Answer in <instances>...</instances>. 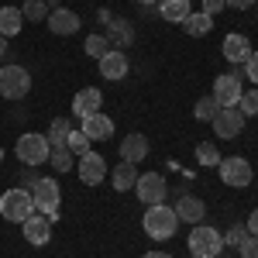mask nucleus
Here are the masks:
<instances>
[{"label": "nucleus", "instance_id": "f257e3e1", "mask_svg": "<svg viewBox=\"0 0 258 258\" xmlns=\"http://www.w3.org/2000/svg\"><path fill=\"white\" fill-rule=\"evenodd\" d=\"M141 227H145V234L152 241H169L176 234L179 227V217L172 207H165V203H155V207H148L145 210V217H141Z\"/></svg>", "mask_w": 258, "mask_h": 258}, {"label": "nucleus", "instance_id": "f03ea898", "mask_svg": "<svg viewBox=\"0 0 258 258\" xmlns=\"http://www.w3.org/2000/svg\"><path fill=\"white\" fill-rule=\"evenodd\" d=\"M35 214V200L28 189H21V186H11L4 197H0V217L11 220V224H24V220Z\"/></svg>", "mask_w": 258, "mask_h": 258}, {"label": "nucleus", "instance_id": "7ed1b4c3", "mask_svg": "<svg viewBox=\"0 0 258 258\" xmlns=\"http://www.w3.org/2000/svg\"><path fill=\"white\" fill-rule=\"evenodd\" d=\"M31 90V73L11 62V66H0V97L4 100H24Z\"/></svg>", "mask_w": 258, "mask_h": 258}, {"label": "nucleus", "instance_id": "20e7f679", "mask_svg": "<svg viewBox=\"0 0 258 258\" xmlns=\"http://www.w3.org/2000/svg\"><path fill=\"white\" fill-rule=\"evenodd\" d=\"M189 255L193 258H217L220 248H224V234H220L217 227H207V224H197L193 231H189Z\"/></svg>", "mask_w": 258, "mask_h": 258}, {"label": "nucleus", "instance_id": "39448f33", "mask_svg": "<svg viewBox=\"0 0 258 258\" xmlns=\"http://www.w3.org/2000/svg\"><path fill=\"white\" fill-rule=\"evenodd\" d=\"M31 200H35V210H41L48 220H59V203H62V189L55 179H45L41 176L31 189Z\"/></svg>", "mask_w": 258, "mask_h": 258}, {"label": "nucleus", "instance_id": "423d86ee", "mask_svg": "<svg viewBox=\"0 0 258 258\" xmlns=\"http://www.w3.org/2000/svg\"><path fill=\"white\" fill-rule=\"evenodd\" d=\"M220 179H224V186H234V189H244V186H251V179H255V169H251V162L241 159V155H231V159H220Z\"/></svg>", "mask_w": 258, "mask_h": 258}, {"label": "nucleus", "instance_id": "0eeeda50", "mask_svg": "<svg viewBox=\"0 0 258 258\" xmlns=\"http://www.w3.org/2000/svg\"><path fill=\"white\" fill-rule=\"evenodd\" d=\"M48 155H52V148H48V138L45 135H21L18 138V159L21 165H35L38 169L41 162H48Z\"/></svg>", "mask_w": 258, "mask_h": 258}, {"label": "nucleus", "instance_id": "6e6552de", "mask_svg": "<svg viewBox=\"0 0 258 258\" xmlns=\"http://www.w3.org/2000/svg\"><path fill=\"white\" fill-rule=\"evenodd\" d=\"M244 93V83H241V73L231 69V73H220L214 80V93L210 97L217 100L220 107H238V97Z\"/></svg>", "mask_w": 258, "mask_h": 258}, {"label": "nucleus", "instance_id": "1a4fd4ad", "mask_svg": "<svg viewBox=\"0 0 258 258\" xmlns=\"http://www.w3.org/2000/svg\"><path fill=\"white\" fill-rule=\"evenodd\" d=\"M135 193H138V200L145 207H155V203H165L169 182H165V176H159V172H145V176H138V182H135Z\"/></svg>", "mask_w": 258, "mask_h": 258}, {"label": "nucleus", "instance_id": "9d476101", "mask_svg": "<svg viewBox=\"0 0 258 258\" xmlns=\"http://www.w3.org/2000/svg\"><path fill=\"white\" fill-rule=\"evenodd\" d=\"M76 172H80L83 186H100L107 179V162L100 152H83V155H76Z\"/></svg>", "mask_w": 258, "mask_h": 258}, {"label": "nucleus", "instance_id": "9b49d317", "mask_svg": "<svg viewBox=\"0 0 258 258\" xmlns=\"http://www.w3.org/2000/svg\"><path fill=\"white\" fill-rule=\"evenodd\" d=\"M214 131H217V138L224 141H231V138H238L241 135V127H244V114H241L238 107H220V114L214 120Z\"/></svg>", "mask_w": 258, "mask_h": 258}, {"label": "nucleus", "instance_id": "f8f14e48", "mask_svg": "<svg viewBox=\"0 0 258 258\" xmlns=\"http://www.w3.org/2000/svg\"><path fill=\"white\" fill-rule=\"evenodd\" d=\"M21 231H24V241H28V244L41 248V244L52 241V220L45 217V214H31V217L21 224Z\"/></svg>", "mask_w": 258, "mask_h": 258}, {"label": "nucleus", "instance_id": "ddd939ff", "mask_svg": "<svg viewBox=\"0 0 258 258\" xmlns=\"http://www.w3.org/2000/svg\"><path fill=\"white\" fill-rule=\"evenodd\" d=\"M100 62V76L103 80H110V83H117V80H124L127 76V69H131V62H127V55L120 52V48H110L103 59H97Z\"/></svg>", "mask_w": 258, "mask_h": 258}, {"label": "nucleus", "instance_id": "4468645a", "mask_svg": "<svg viewBox=\"0 0 258 258\" xmlns=\"http://www.w3.org/2000/svg\"><path fill=\"white\" fill-rule=\"evenodd\" d=\"M172 210H176L179 220H186V224H193V227L203 224V217H207V203H203L200 197H189V193H182V197L176 200V207H172Z\"/></svg>", "mask_w": 258, "mask_h": 258}, {"label": "nucleus", "instance_id": "2eb2a0df", "mask_svg": "<svg viewBox=\"0 0 258 258\" xmlns=\"http://www.w3.org/2000/svg\"><path fill=\"white\" fill-rule=\"evenodd\" d=\"M45 24H48L52 35H76V31H80V14L69 11V7H55Z\"/></svg>", "mask_w": 258, "mask_h": 258}, {"label": "nucleus", "instance_id": "dca6fc26", "mask_svg": "<svg viewBox=\"0 0 258 258\" xmlns=\"http://www.w3.org/2000/svg\"><path fill=\"white\" fill-rule=\"evenodd\" d=\"M100 24H107L110 35H114V38H110V48H127V45L135 41V31H131V24L124 18H110L107 11H100Z\"/></svg>", "mask_w": 258, "mask_h": 258}, {"label": "nucleus", "instance_id": "f3484780", "mask_svg": "<svg viewBox=\"0 0 258 258\" xmlns=\"http://www.w3.org/2000/svg\"><path fill=\"white\" fill-rule=\"evenodd\" d=\"M100 103H103V93H100L97 86H86V90H80L73 97V114L80 120L90 117V114H100Z\"/></svg>", "mask_w": 258, "mask_h": 258}, {"label": "nucleus", "instance_id": "a211bd4d", "mask_svg": "<svg viewBox=\"0 0 258 258\" xmlns=\"http://www.w3.org/2000/svg\"><path fill=\"white\" fill-rule=\"evenodd\" d=\"M80 131H83V135H86L90 141H107L110 135H114V120H110L107 114H103V110H100V114H90V117H83V127H80Z\"/></svg>", "mask_w": 258, "mask_h": 258}, {"label": "nucleus", "instance_id": "6ab92c4d", "mask_svg": "<svg viewBox=\"0 0 258 258\" xmlns=\"http://www.w3.org/2000/svg\"><path fill=\"white\" fill-rule=\"evenodd\" d=\"M224 59L227 62H248V55H251V41H248V35H238V31H231L227 38H224Z\"/></svg>", "mask_w": 258, "mask_h": 258}, {"label": "nucleus", "instance_id": "aec40b11", "mask_svg": "<svg viewBox=\"0 0 258 258\" xmlns=\"http://www.w3.org/2000/svg\"><path fill=\"white\" fill-rule=\"evenodd\" d=\"M148 148H152L148 138L135 131V135H127V138L120 141V159L124 162H141V159H148Z\"/></svg>", "mask_w": 258, "mask_h": 258}, {"label": "nucleus", "instance_id": "412c9836", "mask_svg": "<svg viewBox=\"0 0 258 258\" xmlns=\"http://www.w3.org/2000/svg\"><path fill=\"white\" fill-rule=\"evenodd\" d=\"M159 18L169 21V24H182L189 18V0H159Z\"/></svg>", "mask_w": 258, "mask_h": 258}, {"label": "nucleus", "instance_id": "4be33fe9", "mask_svg": "<svg viewBox=\"0 0 258 258\" xmlns=\"http://www.w3.org/2000/svg\"><path fill=\"white\" fill-rule=\"evenodd\" d=\"M110 182H114V189H117V193L135 189V182H138V169H135V162H120V165H114Z\"/></svg>", "mask_w": 258, "mask_h": 258}, {"label": "nucleus", "instance_id": "5701e85b", "mask_svg": "<svg viewBox=\"0 0 258 258\" xmlns=\"http://www.w3.org/2000/svg\"><path fill=\"white\" fill-rule=\"evenodd\" d=\"M21 28H24L21 7H0V35L4 38H14V35H21Z\"/></svg>", "mask_w": 258, "mask_h": 258}, {"label": "nucleus", "instance_id": "b1692460", "mask_svg": "<svg viewBox=\"0 0 258 258\" xmlns=\"http://www.w3.org/2000/svg\"><path fill=\"white\" fill-rule=\"evenodd\" d=\"M210 28H214V18H210V14H203V11H200V14L189 11V18L182 21V31H186V35H193V38L210 35Z\"/></svg>", "mask_w": 258, "mask_h": 258}, {"label": "nucleus", "instance_id": "393cba45", "mask_svg": "<svg viewBox=\"0 0 258 258\" xmlns=\"http://www.w3.org/2000/svg\"><path fill=\"white\" fill-rule=\"evenodd\" d=\"M69 131H73V124L66 117H55L52 120V127H48V148H66V141H69Z\"/></svg>", "mask_w": 258, "mask_h": 258}, {"label": "nucleus", "instance_id": "a878e982", "mask_svg": "<svg viewBox=\"0 0 258 258\" xmlns=\"http://www.w3.org/2000/svg\"><path fill=\"white\" fill-rule=\"evenodd\" d=\"M21 14H24V21H48L52 4H48V0H24Z\"/></svg>", "mask_w": 258, "mask_h": 258}, {"label": "nucleus", "instance_id": "bb28decb", "mask_svg": "<svg viewBox=\"0 0 258 258\" xmlns=\"http://www.w3.org/2000/svg\"><path fill=\"white\" fill-rule=\"evenodd\" d=\"M217 114H220V103L214 97H200L197 107H193V117H197V120H207V124L217 117Z\"/></svg>", "mask_w": 258, "mask_h": 258}, {"label": "nucleus", "instance_id": "cd10ccee", "mask_svg": "<svg viewBox=\"0 0 258 258\" xmlns=\"http://www.w3.org/2000/svg\"><path fill=\"white\" fill-rule=\"evenodd\" d=\"M48 162L55 165V172H73V169H76V155H73L69 148H52Z\"/></svg>", "mask_w": 258, "mask_h": 258}, {"label": "nucleus", "instance_id": "c85d7f7f", "mask_svg": "<svg viewBox=\"0 0 258 258\" xmlns=\"http://www.w3.org/2000/svg\"><path fill=\"white\" fill-rule=\"evenodd\" d=\"M197 162L200 165H207V169H214V165H220V152L214 141H200L197 145Z\"/></svg>", "mask_w": 258, "mask_h": 258}, {"label": "nucleus", "instance_id": "c756f323", "mask_svg": "<svg viewBox=\"0 0 258 258\" xmlns=\"http://www.w3.org/2000/svg\"><path fill=\"white\" fill-rule=\"evenodd\" d=\"M83 48H86V55H90V59H103V55L110 52V41L103 38V35H90Z\"/></svg>", "mask_w": 258, "mask_h": 258}, {"label": "nucleus", "instance_id": "7c9ffc66", "mask_svg": "<svg viewBox=\"0 0 258 258\" xmlns=\"http://www.w3.org/2000/svg\"><path fill=\"white\" fill-rule=\"evenodd\" d=\"M238 110L244 114V117H255V114H258V90L241 93V97H238Z\"/></svg>", "mask_w": 258, "mask_h": 258}, {"label": "nucleus", "instance_id": "2f4dec72", "mask_svg": "<svg viewBox=\"0 0 258 258\" xmlns=\"http://www.w3.org/2000/svg\"><path fill=\"white\" fill-rule=\"evenodd\" d=\"M90 145H93V141L86 138L83 131H69V141H66V148H69L73 155H83V152H90Z\"/></svg>", "mask_w": 258, "mask_h": 258}, {"label": "nucleus", "instance_id": "473e14b6", "mask_svg": "<svg viewBox=\"0 0 258 258\" xmlns=\"http://www.w3.org/2000/svg\"><path fill=\"white\" fill-rule=\"evenodd\" d=\"M238 255L241 258H258V238L255 234H244V241L238 244Z\"/></svg>", "mask_w": 258, "mask_h": 258}, {"label": "nucleus", "instance_id": "72a5a7b5", "mask_svg": "<svg viewBox=\"0 0 258 258\" xmlns=\"http://www.w3.org/2000/svg\"><path fill=\"white\" fill-rule=\"evenodd\" d=\"M244 234H248V227H244V224H234V227H231V231L224 234V244H231V248H238L241 241H244Z\"/></svg>", "mask_w": 258, "mask_h": 258}, {"label": "nucleus", "instance_id": "f704fd0d", "mask_svg": "<svg viewBox=\"0 0 258 258\" xmlns=\"http://www.w3.org/2000/svg\"><path fill=\"white\" fill-rule=\"evenodd\" d=\"M244 76L258 86V52H251V55H248V62H244Z\"/></svg>", "mask_w": 258, "mask_h": 258}, {"label": "nucleus", "instance_id": "c9c22d12", "mask_svg": "<svg viewBox=\"0 0 258 258\" xmlns=\"http://www.w3.org/2000/svg\"><path fill=\"white\" fill-rule=\"evenodd\" d=\"M224 7H227V0H203V14H210V18H217Z\"/></svg>", "mask_w": 258, "mask_h": 258}, {"label": "nucleus", "instance_id": "e433bc0d", "mask_svg": "<svg viewBox=\"0 0 258 258\" xmlns=\"http://www.w3.org/2000/svg\"><path fill=\"white\" fill-rule=\"evenodd\" d=\"M38 172H35V165H24V172H21V186H28V182H31V186H35V182H38Z\"/></svg>", "mask_w": 258, "mask_h": 258}, {"label": "nucleus", "instance_id": "4c0bfd02", "mask_svg": "<svg viewBox=\"0 0 258 258\" xmlns=\"http://www.w3.org/2000/svg\"><path fill=\"white\" fill-rule=\"evenodd\" d=\"M251 4H258V0H227V7H234V11H248Z\"/></svg>", "mask_w": 258, "mask_h": 258}, {"label": "nucleus", "instance_id": "58836bf2", "mask_svg": "<svg viewBox=\"0 0 258 258\" xmlns=\"http://www.w3.org/2000/svg\"><path fill=\"white\" fill-rule=\"evenodd\" d=\"M248 234H255V238H258V207L251 210V217H248Z\"/></svg>", "mask_w": 258, "mask_h": 258}, {"label": "nucleus", "instance_id": "ea45409f", "mask_svg": "<svg viewBox=\"0 0 258 258\" xmlns=\"http://www.w3.org/2000/svg\"><path fill=\"white\" fill-rule=\"evenodd\" d=\"M141 258H172V255H169V251H145Z\"/></svg>", "mask_w": 258, "mask_h": 258}, {"label": "nucleus", "instance_id": "a19ab883", "mask_svg": "<svg viewBox=\"0 0 258 258\" xmlns=\"http://www.w3.org/2000/svg\"><path fill=\"white\" fill-rule=\"evenodd\" d=\"M135 4H141V7H155L159 0H135Z\"/></svg>", "mask_w": 258, "mask_h": 258}, {"label": "nucleus", "instance_id": "79ce46f5", "mask_svg": "<svg viewBox=\"0 0 258 258\" xmlns=\"http://www.w3.org/2000/svg\"><path fill=\"white\" fill-rule=\"evenodd\" d=\"M4 52H7V38L0 35V55H4Z\"/></svg>", "mask_w": 258, "mask_h": 258}, {"label": "nucleus", "instance_id": "37998d69", "mask_svg": "<svg viewBox=\"0 0 258 258\" xmlns=\"http://www.w3.org/2000/svg\"><path fill=\"white\" fill-rule=\"evenodd\" d=\"M0 162H4V148H0Z\"/></svg>", "mask_w": 258, "mask_h": 258}, {"label": "nucleus", "instance_id": "c03bdc74", "mask_svg": "<svg viewBox=\"0 0 258 258\" xmlns=\"http://www.w3.org/2000/svg\"><path fill=\"white\" fill-rule=\"evenodd\" d=\"M189 258H193V255H189Z\"/></svg>", "mask_w": 258, "mask_h": 258}]
</instances>
